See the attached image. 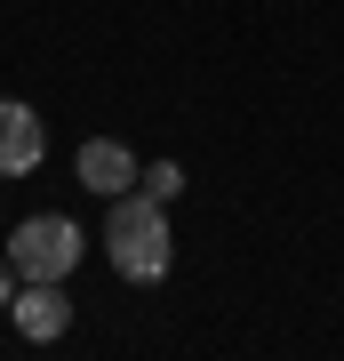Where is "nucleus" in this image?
Listing matches in <instances>:
<instances>
[{
    "label": "nucleus",
    "instance_id": "39448f33",
    "mask_svg": "<svg viewBox=\"0 0 344 361\" xmlns=\"http://www.w3.org/2000/svg\"><path fill=\"white\" fill-rule=\"evenodd\" d=\"M128 177H144L136 161H128V145H113V137H89L80 145V185H89V193H128Z\"/></svg>",
    "mask_w": 344,
    "mask_h": 361
},
{
    "label": "nucleus",
    "instance_id": "0eeeda50",
    "mask_svg": "<svg viewBox=\"0 0 344 361\" xmlns=\"http://www.w3.org/2000/svg\"><path fill=\"white\" fill-rule=\"evenodd\" d=\"M0 305H16V265H8V249H0Z\"/></svg>",
    "mask_w": 344,
    "mask_h": 361
},
{
    "label": "nucleus",
    "instance_id": "f03ea898",
    "mask_svg": "<svg viewBox=\"0 0 344 361\" xmlns=\"http://www.w3.org/2000/svg\"><path fill=\"white\" fill-rule=\"evenodd\" d=\"M8 265H16V281H64L80 265V225L72 217H25L8 241Z\"/></svg>",
    "mask_w": 344,
    "mask_h": 361
},
{
    "label": "nucleus",
    "instance_id": "20e7f679",
    "mask_svg": "<svg viewBox=\"0 0 344 361\" xmlns=\"http://www.w3.org/2000/svg\"><path fill=\"white\" fill-rule=\"evenodd\" d=\"M8 313H16V329H25L32 345H49V337H64V313H72V305H64V289H56V281H25Z\"/></svg>",
    "mask_w": 344,
    "mask_h": 361
},
{
    "label": "nucleus",
    "instance_id": "423d86ee",
    "mask_svg": "<svg viewBox=\"0 0 344 361\" xmlns=\"http://www.w3.org/2000/svg\"><path fill=\"white\" fill-rule=\"evenodd\" d=\"M144 193H153V201H177L184 193V169L177 161H153V169H144Z\"/></svg>",
    "mask_w": 344,
    "mask_h": 361
},
{
    "label": "nucleus",
    "instance_id": "7ed1b4c3",
    "mask_svg": "<svg viewBox=\"0 0 344 361\" xmlns=\"http://www.w3.org/2000/svg\"><path fill=\"white\" fill-rule=\"evenodd\" d=\"M49 161V129H40L32 104H0V177H25Z\"/></svg>",
    "mask_w": 344,
    "mask_h": 361
},
{
    "label": "nucleus",
    "instance_id": "f257e3e1",
    "mask_svg": "<svg viewBox=\"0 0 344 361\" xmlns=\"http://www.w3.org/2000/svg\"><path fill=\"white\" fill-rule=\"evenodd\" d=\"M168 201L153 193H113V217H104V241H113V265L128 281H160L168 273Z\"/></svg>",
    "mask_w": 344,
    "mask_h": 361
}]
</instances>
